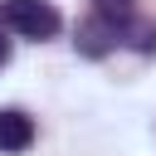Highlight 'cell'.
Returning a JSON list of instances; mask_svg holds the SVG:
<instances>
[{
  "label": "cell",
  "instance_id": "1",
  "mask_svg": "<svg viewBox=\"0 0 156 156\" xmlns=\"http://www.w3.org/2000/svg\"><path fill=\"white\" fill-rule=\"evenodd\" d=\"M0 24L20 39H54L63 29V15L54 0H0Z\"/></svg>",
  "mask_w": 156,
  "mask_h": 156
},
{
  "label": "cell",
  "instance_id": "2",
  "mask_svg": "<svg viewBox=\"0 0 156 156\" xmlns=\"http://www.w3.org/2000/svg\"><path fill=\"white\" fill-rule=\"evenodd\" d=\"M132 15H136V10H132ZM73 44H78L83 58H102V54H112V49H127V15H102V10H93V15L78 24Z\"/></svg>",
  "mask_w": 156,
  "mask_h": 156
},
{
  "label": "cell",
  "instance_id": "3",
  "mask_svg": "<svg viewBox=\"0 0 156 156\" xmlns=\"http://www.w3.org/2000/svg\"><path fill=\"white\" fill-rule=\"evenodd\" d=\"M34 146V117L20 107H0V151H29Z\"/></svg>",
  "mask_w": 156,
  "mask_h": 156
},
{
  "label": "cell",
  "instance_id": "4",
  "mask_svg": "<svg viewBox=\"0 0 156 156\" xmlns=\"http://www.w3.org/2000/svg\"><path fill=\"white\" fill-rule=\"evenodd\" d=\"M93 5H98L102 15H132V10H136V0H93Z\"/></svg>",
  "mask_w": 156,
  "mask_h": 156
},
{
  "label": "cell",
  "instance_id": "5",
  "mask_svg": "<svg viewBox=\"0 0 156 156\" xmlns=\"http://www.w3.org/2000/svg\"><path fill=\"white\" fill-rule=\"evenodd\" d=\"M5 63H10V29L0 24V68H5Z\"/></svg>",
  "mask_w": 156,
  "mask_h": 156
}]
</instances>
